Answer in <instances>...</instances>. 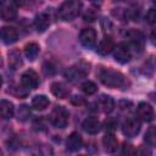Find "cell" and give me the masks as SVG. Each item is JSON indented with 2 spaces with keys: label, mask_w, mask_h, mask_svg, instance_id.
Masks as SVG:
<instances>
[{
  "label": "cell",
  "mask_w": 156,
  "mask_h": 156,
  "mask_svg": "<svg viewBox=\"0 0 156 156\" xmlns=\"http://www.w3.org/2000/svg\"><path fill=\"white\" fill-rule=\"evenodd\" d=\"M39 83H40L39 76L33 69H27L21 76V84L26 89H35V88H38Z\"/></svg>",
  "instance_id": "7"
},
{
  "label": "cell",
  "mask_w": 156,
  "mask_h": 156,
  "mask_svg": "<svg viewBox=\"0 0 156 156\" xmlns=\"http://www.w3.org/2000/svg\"><path fill=\"white\" fill-rule=\"evenodd\" d=\"M127 35H128L129 39L132 40V44H133V46L135 48V50L138 49L139 51H141V49H143V44H144V35H143V33L139 32V30L133 29V30L128 32Z\"/></svg>",
  "instance_id": "18"
},
{
  "label": "cell",
  "mask_w": 156,
  "mask_h": 156,
  "mask_svg": "<svg viewBox=\"0 0 156 156\" xmlns=\"http://www.w3.org/2000/svg\"><path fill=\"white\" fill-rule=\"evenodd\" d=\"M71 102H72L73 105H83V104L85 102V100H84L82 96H73V98L71 99Z\"/></svg>",
  "instance_id": "31"
},
{
  "label": "cell",
  "mask_w": 156,
  "mask_h": 156,
  "mask_svg": "<svg viewBox=\"0 0 156 156\" xmlns=\"http://www.w3.org/2000/svg\"><path fill=\"white\" fill-rule=\"evenodd\" d=\"M136 116L143 122H151L154 119V108L147 102H140L136 107Z\"/></svg>",
  "instance_id": "8"
},
{
  "label": "cell",
  "mask_w": 156,
  "mask_h": 156,
  "mask_svg": "<svg viewBox=\"0 0 156 156\" xmlns=\"http://www.w3.org/2000/svg\"><path fill=\"white\" fill-rule=\"evenodd\" d=\"M135 152H136L135 149H134L130 144H124L123 147H122V154H123V155H133V154H135Z\"/></svg>",
  "instance_id": "29"
},
{
  "label": "cell",
  "mask_w": 156,
  "mask_h": 156,
  "mask_svg": "<svg viewBox=\"0 0 156 156\" xmlns=\"http://www.w3.org/2000/svg\"><path fill=\"white\" fill-rule=\"evenodd\" d=\"M69 113L63 106H56L50 113V122L56 128H65L68 123Z\"/></svg>",
  "instance_id": "4"
},
{
  "label": "cell",
  "mask_w": 156,
  "mask_h": 156,
  "mask_svg": "<svg viewBox=\"0 0 156 156\" xmlns=\"http://www.w3.org/2000/svg\"><path fill=\"white\" fill-rule=\"evenodd\" d=\"M39 45L37 43H28L24 46V55L29 61H34L39 55Z\"/></svg>",
  "instance_id": "21"
},
{
  "label": "cell",
  "mask_w": 156,
  "mask_h": 156,
  "mask_svg": "<svg viewBox=\"0 0 156 156\" xmlns=\"http://www.w3.org/2000/svg\"><path fill=\"white\" fill-rule=\"evenodd\" d=\"M2 66V58H1V56H0V67Z\"/></svg>",
  "instance_id": "34"
},
{
  "label": "cell",
  "mask_w": 156,
  "mask_h": 156,
  "mask_svg": "<svg viewBox=\"0 0 156 156\" xmlns=\"http://www.w3.org/2000/svg\"><path fill=\"white\" fill-rule=\"evenodd\" d=\"M89 67H90V65L88 62L80 61L79 63L67 68L65 72V77L71 82H78L89 73V69H90Z\"/></svg>",
  "instance_id": "3"
},
{
  "label": "cell",
  "mask_w": 156,
  "mask_h": 156,
  "mask_svg": "<svg viewBox=\"0 0 156 156\" xmlns=\"http://www.w3.org/2000/svg\"><path fill=\"white\" fill-rule=\"evenodd\" d=\"M50 26V16L46 12H40L34 18V27L39 33L45 32Z\"/></svg>",
  "instance_id": "11"
},
{
  "label": "cell",
  "mask_w": 156,
  "mask_h": 156,
  "mask_svg": "<svg viewBox=\"0 0 156 156\" xmlns=\"http://www.w3.org/2000/svg\"><path fill=\"white\" fill-rule=\"evenodd\" d=\"M155 21H156V12H155V9H150L146 13V22L150 24V26H154L155 24Z\"/></svg>",
  "instance_id": "28"
},
{
  "label": "cell",
  "mask_w": 156,
  "mask_h": 156,
  "mask_svg": "<svg viewBox=\"0 0 156 156\" xmlns=\"http://www.w3.org/2000/svg\"><path fill=\"white\" fill-rule=\"evenodd\" d=\"M51 93L58 99H66L69 95V89L61 82H55L51 84Z\"/></svg>",
  "instance_id": "17"
},
{
  "label": "cell",
  "mask_w": 156,
  "mask_h": 156,
  "mask_svg": "<svg viewBox=\"0 0 156 156\" xmlns=\"http://www.w3.org/2000/svg\"><path fill=\"white\" fill-rule=\"evenodd\" d=\"M113 57L119 63H127L132 58V49L127 43H121L113 48Z\"/></svg>",
  "instance_id": "5"
},
{
  "label": "cell",
  "mask_w": 156,
  "mask_h": 156,
  "mask_svg": "<svg viewBox=\"0 0 156 156\" xmlns=\"http://www.w3.org/2000/svg\"><path fill=\"white\" fill-rule=\"evenodd\" d=\"M104 126H105V129H106L107 132H115V130L117 129L118 121H117L116 118H113V117H108V118L105 121Z\"/></svg>",
  "instance_id": "27"
},
{
  "label": "cell",
  "mask_w": 156,
  "mask_h": 156,
  "mask_svg": "<svg viewBox=\"0 0 156 156\" xmlns=\"http://www.w3.org/2000/svg\"><path fill=\"white\" fill-rule=\"evenodd\" d=\"M49 105H50V101H49L48 96H45V95H35L32 100V107L38 111L45 110Z\"/></svg>",
  "instance_id": "19"
},
{
  "label": "cell",
  "mask_w": 156,
  "mask_h": 156,
  "mask_svg": "<svg viewBox=\"0 0 156 156\" xmlns=\"http://www.w3.org/2000/svg\"><path fill=\"white\" fill-rule=\"evenodd\" d=\"M80 10L82 2L79 0H65L58 9V16L63 21H72L79 15Z\"/></svg>",
  "instance_id": "2"
},
{
  "label": "cell",
  "mask_w": 156,
  "mask_h": 156,
  "mask_svg": "<svg viewBox=\"0 0 156 156\" xmlns=\"http://www.w3.org/2000/svg\"><path fill=\"white\" fill-rule=\"evenodd\" d=\"M2 2H4V0H0V5H1V4H2Z\"/></svg>",
  "instance_id": "35"
},
{
  "label": "cell",
  "mask_w": 156,
  "mask_h": 156,
  "mask_svg": "<svg viewBox=\"0 0 156 156\" xmlns=\"http://www.w3.org/2000/svg\"><path fill=\"white\" fill-rule=\"evenodd\" d=\"M82 127L83 129L88 133V134H96L99 130H100V122L98 118L95 117H88L83 121L82 123Z\"/></svg>",
  "instance_id": "13"
},
{
  "label": "cell",
  "mask_w": 156,
  "mask_h": 156,
  "mask_svg": "<svg viewBox=\"0 0 156 156\" xmlns=\"http://www.w3.org/2000/svg\"><path fill=\"white\" fill-rule=\"evenodd\" d=\"M12 2H13L16 6H22L23 2H24V0H12Z\"/></svg>",
  "instance_id": "32"
},
{
  "label": "cell",
  "mask_w": 156,
  "mask_h": 156,
  "mask_svg": "<svg viewBox=\"0 0 156 156\" xmlns=\"http://www.w3.org/2000/svg\"><path fill=\"white\" fill-rule=\"evenodd\" d=\"M43 71H44L45 74H54V73H55V68H54V66H52L51 63H49V62L44 63V66H43Z\"/></svg>",
  "instance_id": "30"
},
{
  "label": "cell",
  "mask_w": 156,
  "mask_h": 156,
  "mask_svg": "<svg viewBox=\"0 0 156 156\" xmlns=\"http://www.w3.org/2000/svg\"><path fill=\"white\" fill-rule=\"evenodd\" d=\"M9 63L12 69H17L20 66H22V57L18 50H12L11 52H9Z\"/></svg>",
  "instance_id": "23"
},
{
  "label": "cell",
  "mask_w": 156,
  "mask_h": 156,
  "mask_svg": "<svg viewBox=\"0 0 156 156\" xmlns=\"http://www.w3.org/2000/svg\"><path fill=\"white\" fill-rule=\"evenodd\" d=\"M100 107L105 113H110L115 107V100L110 95H102L100 98Z\"/></svg>",
  "instance_id": "22"
},
{
  "label": "cell",
  "mask_w": 156,
  "mask_h": 156,
  "mask_svg": "<svg viewBox=\"0 0 156 156\" xmlns=\"http://www.w3.org/2000/svg\"><path fill=\"white\" fill-rule=\"evenodd\" d=\"M29 116H30V110H29V107L26 106V105L20 106V108H18V111H17V118H18V121L24 122V121H27V119L29 118Z\"/></svg>",
  "instance_id": "26"
},
{
  "label": "cell",
  "mask_w": 156,
  "mask_h": 156,
  "mask_svg": "<svg viewBox=\"0 0 156 156\" xmlns=\"http://www.w3.org/2000/svg\"><path fill=\"white\" fill-rule=\"evenodd\" d=\"M0 17L4 21H13L17 17V10L13 5H6L0 10Z\"/></svg>",
  "instance_id": "20"
},
{
  "label": "cell",
  "mask_w": 156,
  "mask_h": 156,
  "mask_svg": "<svg viewBox=\"0 0 156 156\" xmlns=\"http://www.w3.org/2000/svg\"><path fill=\"white\" fill-rule=\"evenodd\" d=\"M145 141L149 146H155V143H156V133H155V127L151 126L146 133H145Z\"/></svg>",
  "instance_id": "25"
},
{
  "label": "cell",
  "mask_w": 156,
  "mask_h": 156,
  "mask_svg": "<svg viewBox=\"0 0 156 156\" xmlns=\"http://www.w3.org/2000/svg\"><path fill=\"white\" fill-rule=\"evenodd\" d=\"M115 48V41L111 37H105L98 45V52L100 55H108Z\"/></svg>",
  "instance_id": "16"
},
{
  "label": "cell",
  "mask_w": 156,
  "mask_h": 156,
  "mask_svg": "<svg viewBox=\"0 0 156 156\" xmlns=\"http://www.w3.org/2000/svg\"><path fill=\"white\" fill-rule=\"evenodd\" d=\"M99 79L101 80V83L108 88H113V89H128V87L130 85L129 80L127 79V77L112 68H106V67H100L99 72H98Z\"/></svg>",
  "instance_id": "1"
},
{
  "label": "cell",
  "mask_w": 156,
  "mask_h": 156,
  "mask_svg": "<svg viewBox=\"0 0 156 156\" xmlns=\"http://www.w3.org/2000/svg\"><path fill=\"white\" fill-rule=\"evenodd\" d=\"M1 85H2V78H1V76H0V88H1Z\"/></svg>",
  "instance_id": "33"
},
{
  "label": "cell",
  "mask_w": 156,
  "mask_h": 156,
  "mask_svg": "<svg viewBox=\"0 0 156 156\" xmlns=\"http://www.w3.org/2000/svg\"><path fill=\"white\" fill-rule=\"evenodd\" d=\"M82 91L85 94V95H93V94H95L96 91H98V87H96V84L94 83V82H91V80H87V82H84L83 84H82Z\"/></svg>",
  "instance_id": "24"
},
{
  "label": "cell",
  "mask_w": 156,
  "mask_h": 156,
  "mask_svg": "<svg viewBox=\"0 0 156 156\" xmlns=\"http://www.w3.org/2000/svg\"><path fill=\"white\" fill-rule=\"evenodd\" d=\"M79 41L85 48H93L96 43V32L93 28H84L79 34Z\"/></svg>",
  "instance_id": "9"
},
{
  "label": "cell",
  "mask_w": 156,
  "mask_h": 156,
  "mask_svg": "<svg viewBox=\"0 0 156 156\" xmlns=\"http://www.w3.org/2000/svg\"><path fill=\"white\" fill-rule=\"evenodd\" d=\"M140 128H141V124H140V121L135 117H129L127 118L123 124H122V132L128 138H133L139 132H140Z\"/></svg>",
  "instance_id": "6"
},
{
  "label": "cell",
  "mask_w": 156,
  "mask_h": 156,
  "mask_svg": "<svg viewBox=\"0 0 156 156\" xmlns=\"http://www.w3.org/2000/svg\"><path fill=\"white\" fill-rule=\"evenodd\" d=\"M15 113L13 104L9 100H0V118L10 119Z\"/></svg>",
  "instance_id": "15"
},
{
  "label": "cell",
  "mask_w": 156,
  "mask_h": 156,
  "mask_svg": "<svg viewBox=\"0 0 156 156\" xmlns=\"http://www.w3.org/2000/svg\"><path fill=\"white\" fill-rule=\"evenodd\" d=\"M82 146H83V139H82V136L78 133H76V132L71 133L68 135L67 140H66V147H67V150L74 152V151L80 150Z\"/></svg>",
  "instance_id": "10"
},
{
  "label": "cell",
  "mask_w": 156,
  "mask_h": 156,
  "mask_svg": "<svg viewBox=\"0 0 156 156\" xmlns=\"http://www.w3.org/2000/svg\"><path fill=\"white\" fill-rule=\"evenodd\" d=\"M0 37L5 44H13L18 39V33L12 27H2L0 30Z\"/></svg>",
  "instance_id": "12"
},
{
  "label": "cell",
  "mask_w": 156,
  "mask_h": 156,
  "mask_svg": "<svg viewBox=\"0 0 156 156\" xmlns=\"http://www.w3.org/2000/svg\"><path fill=\"white\" fill-rule=\"evenodd\" d=\"M102 146L105 149L106 152L108 154H112L115 151H117V147H118V140L116 139V136L111 133H107L106 135H104L102 138Z\"/></svg>",
  "instance_id": "14"
}]
</instances>
